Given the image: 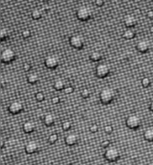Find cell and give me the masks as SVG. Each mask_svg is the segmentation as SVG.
I'll list each match as a JSON object with an SVG mask.
<instances>
[{
  "label": "cell",
  "instance_id": "obj_10",
  "mask_svg": "<svg viewBox=\"0 0 153 165\" xmlns=\"http://www.w3.org/2000/svg\"><path fill=\"white\" fill-rule=\"evenodd\" d=\"M40 145L36 140H31V141L27 142L25 146H24V150H25V153L27 154H36L40 151Z\"/></svg>",
  "mask_w": 153,
  "mask_h": 165
},
{
  "label": "cell",
  "instance_id": "obj_22",
  "mask_svg": "<svg viewBox=\"0 0 153 165\" xmlns=\"http://www.w3.org/2000/svg\"><path fill=\"white\" fill-rule=\"evenodd\" d=\"M42 15H43V11L40 9H38V8L33 9L31 12V17L34 20H40L42 17Z\"/></svg>",
  "mask_w": 153,
  "mask_h": 165
},
{
  "label": "cell",
  "instance_id": "obj_35",
  "mask_svg": "<svg viewBox=\"0 0 153 165\" xmlns=\"http://www.w3.org/2000/svg\"><path fill=\"white\" fill-rule=\"evenodd\" d=\"M104 3H105L104 0H95V4H96L97 6H99V7L103 6Z\"/></svg>",
  "mask_w": 153,
  "mask_h": 165
},
{
  "label": "cell",
  "instance_id": "obj_23",
  "mask_svg": "<svg viewBox=\"0 0 153 165\" xmlns=\"http://www.w3.org/2000/svg\"><path fill=\"white\" fill-rule=\"evenodd\" d=\"M142 86L143 88H148L152 85V79L148 76H145L142 79Z\"/></svg>",
  "mask_w": 153,
  "mask_h": 165
},
{
  "label": "cell",
  "instance_id": "obj_14",
  "mask_svg": "<svg viewBox=\"0 0 153 165\" xmlns=\"http://www.w3.org/2000/svg\"><path fill=\"white\" fill-rule=\"evenodd\" d=\"M22 130L26 134H31L36 130V124L31 120H27L22 125Z\"/></svg>",
  "mask_w": 153,
  "mask_h": 165
},
{
  "label": "cell",
  "instance_id": "obj_37",
  "mask_svg": "<svg viewBox=\"0 0 153 165\" xmlns=\"http://www.w3.org/2000/svg\"><path fill=\"white\" fill-rule=\"evenodd\" d=\"M49 9H50V7H49V6L45 5V6H43V7H42V9H41V10H42L43 12H49Z\"/></svg>",
  "mask_w": 153,
  "mask_h": 165
},
{
  "label": "cell",
  "instance_id": "obj_26",
  "mask_svg": "<svg viewBox=\"0 0 153 165\" xmlns=\"http://www.w3.org/2000/svg\"><path fill=\"white\" fill-rule=\"evenodd\" d=\"M81 98H83V99H88V98L90 96V90L87 89V88L82 89L81 92Z\"/></svg>",
  "mask_w": 153,
  "mask_h": 165
},
{
  "label": "cell",
  "instance_id": "obj_29",
  "mask_svg": "<svg viewBox=\"0 0 153 165\" xmlns=\"http://www.w3.org/2000/svg\"><path fill=\"white\" fill-rule=\"evenodd\" d=\"M74 90H75V88H74L72 85H66V88L64 89V92H65V93H66V94H71V93L74 92Z\"/></svg>",
  "mask_w": 153,
  "mask_h": 165
},
{
  "label": "cell",
  "instance_id": "obj_25",
  "mask_svg": "<svg viewBox=\"0 0 153 165\" xmlns=\"http://www.w3.org/2000/svg\"><path fill=\"white\" fill-rule=\"evenodd\" d=\"M62 128L64 131H69L72 128V122L69 120H66L62 124Z\"/></svg>",
  "mask_w": 153,
  "mask_h": 165
},
{
  "label": "cell",
  "instance_id": "obj_11",
  "mask_svg": "<svg viewBox=\"0 0 153 165\" xmlns=\"http://www.w3.org/2000/svg\"><path fill=\"white\" fill-rule=\"evenodd\" d=\"M135 48L141 53H147L151 50V42L146 39H142L138 40Z\"/></svg>",
  "mask_w": 153,
  "mask_h": 165
},
{
  "label": "cell",
  "instance_id": "obj_36",
  "mask_svg": "<svg viewBox=\"0 0 153 165\" xmlns=\"http://www.w3.org/2000/svg\"><path fill=\"white\" fill-rule=\"evenodd\" d=\"M147 16H148V18H150V19H153V11L152 10H151V11H148V13H147Z\"/></svg>",
  "mask_w": 153,
  "mask_h": 165
},
{
  "label": "cell",
  "instance_id": "obj_39",
  "mask_svg": "<svg viewBox=\"0 0 153 165\" xmlns=\"http://www.w3.org/2000/svg\"><path fill=\"white\" fill-rule=\"evenodd\" d=\"M149 109H150V110L152 111L153 113V100L150 103V107H149Z\"/></svg>",
  "mask_w": 153,
  "mask_h": 165
},
{
  "label": "cell",
  "instance_id": "obj_16",
  "mask_svg": "<svg viewBox=\"0 0 153 165\" xmlns=\"http://www.w3.org/2000/svg\"><path fill=\"white\" fill-rule=\"evenodd\" d=\"M66 82L64 79L62 78H57L54 81V83H53V87L55 90L57 91H64V89L66 88Z\"/></svg>",
  "mask_w": 153,
  "mask_h": 165
},
{
  "label": "cell",
  "instance_id": "obj_6",
  "mask_svg": "<svg viewBox=\"0 0 153 165\" xmlns=\"http://www.w3.org/2000/svg\"><path fill=\"white\" fill-rule=\"evenodd\" d=\"M125 124L130 129L136 130L142 126V118L136 114H131L126 118Z\"/></svg>",
  "mask_w": 153,
  "mask_h": 165
},
{
  "label": "cell",
  "instance_id": "obj_34",
  "mask_svg": "<svg viewBox=\"0 0 153 165\" xmlns=\"http://www.w3.org/2000/svg\"><path fill=\"white\" fill-rule=\"evenodd\" d=\"M51 101H52L53 104L57 105V104H58V103L60 102V97H59V96H54V97L51 99Z\"/></svg>",
  "mask_w": 153,
  "mask_h": 165
},
{
  "label": "cell",
  "instance_id": "obj_5",
  "mask_svg": "<svg viewBox=\"0 0 153 165\" xmlns=\"http://www.w3.org/2000/svg\"><path fill=\"white\" fill-rule=\"evenodd\" d=\"M16 58V52L12 48H6L1 52V62L4 64H11Z\"/></svg>",
  "mask_w": 153,
  "mask_h": 165
},
{
  "label": "cell",
  "instance_id": "obj_42",
  "mask_svg": "<svg viewBox=\"0 0 153 165\" xmlns=\"http://www.w3.org/2000/svg\"><path fill=\"white\" fill-rule=\"evenodd\" d=\"M44 2H49V1H50V0H43Z\"/></svg>",
  "mask_w": 153,
  "mask_h": 165
},
{
  "label": "cell",
  "instance_id": "obj_32",
  "mask_svg": "<svg viewBox=\"0 0 153 165\" xmlns=\"http://www.w3.org/2000/svg\"><path fill=\"white\" fill-rule=\"evenodd\" d=\"M100 146H101L102 148H105V149L108 148V147L110 146V141H108V140H104V141H102V142L100 143Z\"/></svg>",
  "mask_w": 153,
  "mask_h": 165
},
{
  "label": "cell",
  "instance_id": "obj_24",
  "mask_svg": "<svg viewBox=\"0 0 153 165\" xmlns=\"http://www.w3.org/2000/svg\"><path fill=\"white\" fill-rule=\"evenodd\" d=\"M49 144H51V145H54V144H56L57 142V140H58V135L57 134H56V133H53V134H51L49 136Z\"/></svg>",
  "mask_w": 153,
  "mask_h": 165
},
{
  "label": "cell",
  "instance_id": "obj_38",
  "mask_svg": "<svg viewBox=\"0 0 153 165\" xmlns=\"http://www.w3.org/2000/svg\"><path fill=\"white\" fill-rule=\"evenodd\" d=\"M69 165H84V164H81V163H80V162H74V163L70 164Z\"/></svg>",
  "mask_w": 153,
  "mask_h": 165
},
{
  "label": "cell",
  "instance_id": "obj_41",
  "mask_svg": "<svg viewBox=\"0 0 153 165\" xmlns=\"http://www.w3.org/2000/svg\"><path fill=\"white\" fill-rule=\"evenodd\" d=\"M150 31H151V32L153 33V25L152 26H151V28H150Z\"/></svg>",
  "mask_w": 153,
  "mask_h": 165
},
{
  "label": "cell",
  "instance_id": "obj_20",
  "mask_svg": "<svg viewBox=\"0 0 153 165\" xmlns=\"http://www.w3.org/2000/svg\"><path fill=\"white\" fill-rule=\"evenodd\" d=\"M11 36V32L8 28H2L0 31V40L1 41H4L7 40Z\"/></svg>",
  "mask_w": 153,
  "mask_h": 165
},
{
  "label": "cell",
  "instance_id": "obj_4",
  "mask_svg": "<svg viewBox=\"0 0 153 165\" xmlns=\"http://www.w3.org/2000/svg\"><path fill=\"white\" fill-rule=\"evenodd\" d=\"M111 73V67L107 63H100L96 67L95 69V75L99 78H106Z\"/></svg>",
  "mask_w": 153,
  "mask_h": 165
},
{
  "label": "cell",
  "instance_id": "obj_27",
  "mask_svg": "<svg viewBox=\"0 0 153 165\" xmlns=\"http://www.w3.org/2000/svg\"><path fill=\"white\" fill-rule=\"evenodd\" d=\"M35 99L38 100V101H43L45 100V94L43 92H38L36 94H35Z\"/></svg>",
  "mask_w": 153,
  "mask_h": 165
},
{
  "label": "cell",
  "instance_id": "obj_1",
  "mask_svg": "<svg viewBox=\"0 0 153 165\" xmlns=\"http://www.w3.org/2000/svg\"><path fill=\"white\" fill-rule=\"evenodd\" d=\"M116 97L115 89L111 87H104L99 92V100L103 105L110 104Z\"/></svg>",
  "mask_w": 153,
  "mask_h": 165
},
{
  "label": "cell",
  "instance_id": "obj_30",
  "mask_svg": "<svg viewBox=\"0 0 153 165\" xmlns=\"http://www.w3.org/2000/svg\"><path fill=\"white\" fill-rule=\"evenodd\" d=\"M90 131L91 133H97L99 131V126L97 124H92L90 126Z\"/></svg>",
  "mask_w": 153,
  "mask_h": 165
},
{
  "label": "cell",
  "instance_id": "obj_13",
  "mask_svg": "<svg viewBox=\"0 0 153 165\" xmlns=\"http://www.w3.org/2000/svg\"><path fill=\"white\" fill-rule=\"evenodd\" d=\"M79 142V136L76 133H70L65 138V143L68 146H74Z\"/></svg>",
  "mask_w": 153,
  "mask_h": 165
},
{
  "label": "cell",
  "instance_id": "obj_28",
  "mask_svg": "<svg viewBox=\"0 0 153 165\" xmlns=\"http://www.w3.org/2000/svg\"><path fill=\"white\" fill-rule=\"evenodd\" d=\"M22 36L23 39H28V38H30V37L31 36V30H29V29H24V30L22 32Z\"/></svg>",
  "mask_w": 153,
  "mask_h": 165
},
{
  "label": "cell",
  "instance_id": "obj_31",
  "mask_svg": "<svg viewBox=\"0 0 153 165\" xmlns=\"http://www.w3.org/2000/svg\"><path fill=\"white\" fill-rule=\"evenodd\" d=\"M104 130H105V132H106L107 134H111V133H113V131H114V128H113L111 125H107V126L104 128Z\"/></svg>",
  "mask_w": 153,
  "mask_h": 165
},
{
  "label": "cell",
  "instance_id": "obj_3",
  "mask_svg": "<svg viewBox=\"0 0 153 165\" xmlns=\"http://www.w3.org/2000/svg\"><path fill=\"white\" fill-rule=\"evenodd\" d=\"M93 15L92 10L86 5H81L80 6L76 11V17L78 20L81 21V22H87L90 19H91Z\"/></svg>",
  "mask_w": 153,
  "mask_h": 165
},
{
  "label": "cell",
  "instance_id": "obj_7",
  "mask_svg": "<svg viewBox=\"0 0 153 165\" xmlns=\"http://www.w3.org/2000/svg\"><path fill=\"white\" fill-rule=\"evenodd\" d=\"M44 64H45L46 68H48L49 69H55L59 66L60 58H59L58 56H57L55 54H50V55H48L45 58Z\"/></svg>",
  "mask_w": 153,
  "mask_h": 165
},
{
  "label": "cell",
  "instance_id": "obj_17",
  "mask_svg": "<svg viewBox=\"0 0 153 165\" xmlns=\"http://www.w3.org/2000/svg\"><path fill=\"white\" fill-rule=\"evenodd\" d=\"M123 38L125 40H133L135 36H136V32L134 30H133L132 28H127L124 32H123Z\"/></svg>",
  "mask_w": 153,
  "mask_h": 165
},
{
  "label": "cell",
  "instance_id": "obj_21",
  "mask_svg": "<svg viewBox=\"0 0 153 165\" xmlns=\"http://www.w3.org/2000/svg\"><path fill=\"white\" fill-rule=\"evenodd\" d=\"M143 138L148 142H153V128H148L143 133Z\"/></svg>",
  "mask_w": 153,
  "mask_h": 165
},
{
  "label": "cell",
  "instance_id": "obj_15",
  "mask_svg": "<svg viewBox=\"0 0 153 165\" xmlns=\"http://www.w3.org/2000/svg\"><path fill=\"white\" fill-rule=\"evenodd\" d=\"M43 122H44L45 126H47V127H52L55 124V122H56V117H55V115L52 114V113H47L44 116Z\"/></svg>",
  "mask_w": 153,
  "mask_h": 165
},
{
  "label": "cell",
  "instance_id": "obj_18",
  "mask_svg": "<svg viewBox=\"0 0 153 165\" xmlns=\"http://www.w3.org/2000/svg\"><path fill=\"white\" fill-rule=\"evenodd\" d=\"M40 81V76L37 73H30L27 76V82L30 84H37Z\"/></svg>",
  "mask_w": 153,
  "mask_h": 165
},
{
  "label": "cell",
  "instance_id": "obj_8",
  "mask_svg": "<svg viewBox=\"0 0 153 165\" xmlns=\"http://www.w3.org/2000/svg\"><path fill=\"white\" fill-rule=\"evenodd\" d=\"M69 43L72 48L75 50H81L84 47V38L81 34H74L69 38Z\"/></svg>",
  "mask_w": 153,
  "mask_h": 165
},
{
  "label": "cell",
  "instance_id": "obj_19",
  "mask_svg": "<svg viewBox=\"0 0 153 165\" xmlns=\"http://www.w3.org/2000/svg\"><path fill=\"white\" fill-rule=\"evenodd\" d=\"M103 58V55L100 51H98V50H94L92 52H90V59L93 62H99Z\"/></svg>",
  "mask_w": 153,
  "mask_h": 165
},
{
  "label": "cell",
  "instance_id": "obj_2",
  "mask_svg": "<svg viewBox=\"0 0 153 165\" xmlns=\"http://www.w3.org/2000/svg\"><path fill=\"white\" fill-rule=\"evenodd\" d=\"M104 158L109 163H116L121 158V152L116 146H110L105 150Z\"/></svg>",
  "mask_w": 153,
  "mask_h": 165
},
{
  "label": "cell",
  "instance_id": "obj_33",
  "mask_svg": "<svg viewBox=\"0 0 153 165\" xmlns=\"http://www.w3.org/2000/svg\"><path fill=\"white\" fill-rule=\"evenodd\" d=\"M22 68H23L24 71L29 72L31 69V64H30V63H24L23 66H22Z\"/></svg>",
  "mask_w": 153,
  "mask_h": 165
},
{
  "label": "cell",
  "instance_id": "obj_12",
  "mask_svg": "<svg viewBox=\"0 0 153 165\" xmlns=\"http://www.w3.org/2000/svg\"><path fill=\"white\" fill-rule=\"evenodd\" d=\"M124 23H125V27H127V28H134V26L137 25L138 20L134 15L127 14L124 17Z\"/></svg>",
  "mask_w": 153,
  "mask_h": 165
},
{
  "label": "cell",
  "instance_id": "obj_9",
  "mask_svg": "<svg viewBox=\"0 0 153 165\" xmlns=\"http://www.w3.org/2000/svg\"><path fill=\"white\" fill-rule=\"evenodd\" d=\"M23 109H24V106L21 100H13L8 104V107H7V110L13 115H17L22 113L23 111Z\"/></svg>",
  "mask_w": 153,
  "mask_h": 165
},
{
  "label": "cell",
  "instance_id": "obj_40",
  "mask_svg": "<svg viewBox=\"0 0 153 165\" xmlns=\"http://www.w3.org/2000/svg\"><path fill=\"white\" fill-rule=\"evenodd\" d=\"M4 139H2L1 140V148H4Z\"/></svg>",
  "mask_w": 153,
  "mask_h": 165
}]
</instances>
